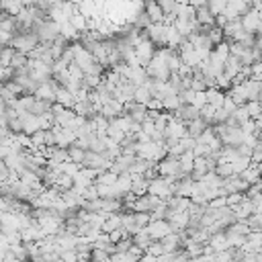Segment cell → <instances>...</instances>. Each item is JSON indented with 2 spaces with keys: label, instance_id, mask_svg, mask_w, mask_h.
Listing matches in <instances>:
<instances>
[{
  "label": "cell",
  "instance_id": "6da1fadb",
  "mask_svg": "<svg viewBox=\"0 0 262 262\" xmlns=\"http://www.w3.org/2000/svg\"><path fill=\"white\" fill-rule=\"evenodd\" d=\"M39 43H41V41H39V37H37V33H35V29L19 31V33L13 37V41H11V45H13L17 51L25 54V56H29V54L39 45Z\"/></svg>",
  "mask_w": 262,
  "mask_h": 262
},
{
  "label": "cell",
  "instance_id": "7a4b0ae2",
  "mask_svg": "<svg viewBox=\"0 0 262 262\" xmlns=\"http://www.w3.org/2000/svg\"><path fill=\"white\" fill-rule=\"evenodd\" d=\"M35 33H37L41 43H49L51 45L60 37V25L54 23V21H43V23L35 25Z\"/></svg>",
  "mask_w": 262,
  "mask_h": 262
},
{
  "label": "cell",
  "instance_id": "3957f363",
  "mask_svg": "<svg viewBox=\"0 0 262 262\" xmlns=\"http://www.w3.org/2000/svg\"><path fill=\"white\" fill-rule=\"evenodd\" d=\"M136 49V56H138V62H140V66H148L150 62H152V58L156 56V43L148 37V33H146V37L134 47Z\"/></svg>",
  "mask_w": 262,
  "mask_h": 262
},
{
  "label": "cell",
  "instance_id": "277c9868",
  "mask_svg": "<svg viewBox=\"0 0 262 262\" xmlns=\"http://www.w3.org/2000/svg\"><path fill=\"white\" fill-rule=\"evenodd\" d=\"M146 231H148V235H150L154 242H160V240H164L168 233H172L174 229H172V225H170L168 219H152V221L148 223Z\"/></svg>",
  "mask_w": 262,
  "mask_h": 262
},
{
  "label": "cell",
  "instance_id": "5b68a950",
  "mask_svg": "<svg viewBox=\"0 0 262 262\" xmlns=\"http://www.w3.org/2000/svg\"><path fill=\"white\" fill-rule=\"evenodd\" d=\"M146 33L156 43V47H166V25L164 23H152L146 29Z\"/></svg>",
  "mask_w": 262,
  "mask_h": 262
},
{
  "label": "cell",
  "instance_id": "8992f818",
  "mask_svg": "<svg viewBox=\"0 0 262 262\" xmlns=\"http://www.w3.org/2000/svg\"><path fill=\"white\" fill-rule=\"evenodd\" d=\"M172 115H174L178 121H182V123H191V121H195V119L201 117V111H199L197 107H193V104H180Z\"/></svg>",
  "mask_w": 262,
  "mask_h": 262
},
{
  "label": "cell",
  "instance_id": "52a82bcc",
  "mask_svg": "<svg viewBox=\"0 0 262 262\" xmlns=\"http://www.w3.org/2000/svg\"><path fill=\"white\" fill-rule=\"evenodd\" d=\"M144 11H146V15L150 17V21H152V23H164V19H166V15H164L162 7L156 3V0H146Z\"/></svg>",
  "mask_w": 262,
  "mask_h": 262
},
{
  "label": "cell",
  "instance_id": "ba28073f",
  "mask_svg": "<svg viewBox=\"0 0 262 262\" xmlns=\"http://www.w3.org/2000/svg\"><path fill=\"white\" fill-rule=\"evenodd\" d=\"M258 21H260V13L256 11V9H250L246 15H242V19H240V23H242V27L248 31V33H256L258 31Z\"/></svg>",
  "mask_w": 262,
  "mask_h": 262
},
{
  "label": "cell",
  "instance_id": "9c48e42d",
  "mask_svg": "<svg viewBox=\"0 0 262 262\" xmlns=\"http://www.w3.org/2000/svg\"><path fill=\"white\" fill-rule=\"evenodd\" d=\"M242 68H244L242 60L229 54V58L225 60V66H223V74H225L227 78H231V80H233V78H235V76H238V74L242 72Z\"/></svg>",
  "mask_w": 262,
  "mask_h": 262
},
{
  "label": "cell",
  "instance_id": "30bf717a",
  "mask_svg": "<svg viewBox=\"0 0 262 262\" xmlns=\"http://www.w3.org/2000/svg\"><path fill=\"white\" fill-rule=\"evenodd\" d=\"M238 107H242V104H246L248 102V92H246V86L244 84H233L231 88H229V92H225Z\"/></svg>",
  "mask_w": 262,
  "mask_h": 262
},
{
  "label": "cell",
  "instance_id": "8fae6325",
  "mask_svg": "<svg viewBox=\"0 0 262 262\" xmlns=\"http://www.w3.org/2000/svg\"><path fill=\"white\" fill-rule=\"evenodd\" d=\"M56 102L62 104V107H66V109H74V107H76V96H74L68 88L60 86L58 92H56Z\"/></svg>",
  "mask_w": 262,
  "mask_h": 262
},
{
  "label": "cell",
  "instance_id": "7c38bea8",
  "mask_svg": "<svg viewBox=\"0 0 262 262\" xmlns=\"http://www.w3.org/2000/svg\"><path fill=\"white\" fill-rule=\"evenodd\" d=\"M23 9H25V7H23L21 0H0V13H5V15L17 17Z\"/></svg>",
  "mask_w": 262,
  "mask_h": 262
},
{
  "label": "cell",
  "instance_id": "4fadbf2b",
  "mask_svg": "<svg viewBox=\"0 0 262 262\" xmlns=\"http://www.w3.org/2000/svg\"><path fill=\"white\" fill-rule=\"evenodd\" d=\"M209 129V125H207V121H203L201 117L199 119H195V121H191V123H187V134H189V138H193V140H197L203 131H207Z\"/></svg>",
  "mask_w": 262,
  "mask_h": 262
},
{
  "label": "cell",
  "instance_id": "5bb4252c",
  "mask_svg": "<svg viewBox=\"0 0 262 262\" xmlns=\"http://www.w3.org/2000/svg\"><path fill=\"white\" fill-rule=\"evenodd\" d=\"M205 94H207V104H211V107H215V109H221V107H223V98H225V92H223V90H219V88H209V90H205Z\"/></svg>",
  "mask_w": 262,
  "mask_h": 262
},
{
  "label": "cell",
  "instance_id": "9a60e30c",
  "mask_svg": "<svg viewBox=\"0 0 262 262\" xmlns=\"http://www.w3.org/2000/svg\"><path fill=\"white\" fill-rule=\"evenodd\" d=\"M246 92H248V100H260V92H262V84L258 80H246L244 82Z\"/></svg>",
  "mask_w": 262,
  "mask_h": 262
},
{
  "label": "cell",
  "instance_id": "2e32d148",
  "mask_svg": "<svg viewBox=\"0 0 262 262\" xmlns=\"http://www.w3.org/2000/svg\"><path fill=\"white\" fill-rule=\"evenodd\" d=\"M197 23L203 27H215V17L207 7H203V9H197Z\"/></svg>",
  "mask_w": 262,
  "mask_h": 262
},
{
  "label": "cell",
  "instance_id": "e0dca14e",
  "mask_svg": "<svg viewBox=\"0 0 262 262\" xmlns=\"http://www.w3.org/2000/svg\"><path fill=\"white\" fill-rule=\"evenodd\" d=\"M152 98H154V96H152V90H150L146 84H144V86H136V92H134V100H136V102L148 107V102H150Z\"/></svg>",
  "mask_w": 262,
  "mask_h": 262
},
{
  "label": "cell",
  "instance_id": "ac0fdd59",
  "mask_svg": "<svg viewBox=\"0 0 262 262\" xmlns=\"http://www.w3.org/2000/svg\"><path fill=\"white\" fill-rule=\"evenodd\" d=\"M117 180H119V174H115L113 170H100L98 176H96V180H94V185H107V187H113Z\"/></svg>",
  "mask_w": 262,
  "mask_h": 262
},
{
  "label": "cell",
  "instance_id": "d6986e66",
  "mask_svg": "<svg viewBox=\"0 0 262 262\" xmlns=\"http://www.w3.org/2000/svg\"><path fill=\"white\" fill-rule=\"evenodd\" d=\"M70 25H72L78 33H80V31H82V33H86V31H88V17H86V15H82V13L78 11V13L70 19Z\"/></svg>",
  "mask_w": 262,
  "mask_h": 262
},
{
  "label": "cell",
  "instance_id": "ffe728a7",
  "mask_svg": "<svg viewBox=\"0 0 262 262\" xmlns=\"http://www.w3.org/2000/svg\"><path fill=\"white\" fill-rule=\"evenodd\" d=\"M246 109H248V113H250V119L262 121V102H260V100H248V102H246Z\"/></svg>",
  "mask_w": 262,
  "mask_h": 262
},
{
  "label": "cell",
  "instance_id": "44dd1931",
  "mask_svg": "<svg viewBox=\"0 0 262 262\" xmlns=\"http://www.w3.org/2000/svg\"><path fill=\"white\" fill-rule=\"evenodd\" d=\"M68 154H70V162L84 166V156H86V150H82V148H78V146H70V148H68Z\"/></svg>",
  "mask_w": 262,
  "mask_h": 262
},
{
  "label": "cell",
  "instance_id": "7402d4cb",
  "mask_svg": "<svg viewBox=\"0 0 262 262\" xmlns=\"http://www.w3.org/2000/svg\"><path fill=\"white\" fill-rule=\"evenodd\" d=\"M162 104H164V111H166V113H174V111L182 104V100H180L178 94H170V96H166V98L162 100Z\"/></svg>",
  "mask_w": 262,
  "mask_h": 262
},
{
  "label": "cell",
  "instance_id": "603a6c76",
  "mask_svg": "<svg viewBox=\"0 0 262 262\" xmlns=\"http://www.w3.org/2000/svg\"><path fill=\"white\" fill-rule=\"evenodd\" d=\"M252 160L248 156H238L233 162H231V168H233V174H242L246 168H250Z\"/></svg>",
  "mask_w": 262,
  "mask_h": 262
},
{
  "label": "cell",
  "instance_id": "cb8c5ba5",
  "mask_svg": "<svg viewBox=\"0 0 262 262\" xmlns=\"http://www.w3.org/2000/svg\"><path fill=\"white\" fill-rule=\"evenodd\" d=\"M215 172L221 176V178H229V176H233V168H231V164L229 162H225V160H217V166H215Z\"/></svg>",
  "mask_w": 262,
  "mask_h": 262
},
{
  "label": "cell",
  "instance_id": "d4e9b609",
  "mask_svg": "<svg viewBox=\"0 0 262 262\" xmlns=\"http://www.w3.org/2000/svg\"><path fill=\"white\" fill-rule=\"evenodd\" d=\"M225 7H227V0H207V9L211 11L213 17L221 15L225 11Z\"/></svg>",
  "mask_w": 262,
  "mask_h": 262
},
{
  "label": "cell",
  "instance_id": "484cf974",
  "mask_svg": "<svg viewBox=\"0 0 262 262\" xmlns=\"http://www.w3.org/2000/svg\"><path fill=\"white\" fill-rule=\"evenodd\" d=\"M240 125L242 123H246V121H250V113H248V109H246V104H242V107H238L235 111H233V115H231Z\"/></svg>",
  "mask_w": 262,
  "mask_h": 262
},
{
  "label": "cell",
  "instance_id": "4316f807",
  "mask_svg": "<svg viewBox=\"0 0 262 262\" xmlns=\"http://www.w3.org/2000/svg\"><path fill=\"white\" fill-rule=\"evenodd\" d=\"M221 207H227V199L225 197H215L207 203V209H221Z\"/></svg>",
  "mask_w": 262,
  "mask_h": 262
},
{
  "label": "cell",
  "instance_id": "83f0119b",
  "mask_svg": "<svg viewBox=\"0 0 262 262\" xmlns=\"http://www.w3.org/2000/svg\"><path fill=\"white\" fill-rule=\"evenodd\" d=\"M250 78L262 82V60H258V62L252 64V76H250Z\"/></svg>",
  "mask_w": 262,
  "mask_h": 262
},
{
  "label": "cell",
  "instance_id": "f1b7e54d",
  "mask_svg": "<svg viewBox=\"0 0 262 262\" xmlns=\"http://www.w3.org/2000/svg\"><path fill=\"white\" fill-rule=\"evenodd\" d=\"M207 104V94L205 92H195V98H193V107H197L199 111Z\"/></svg>",
  "mask_w": 262,
  "mask_h": 262
},
{
  "label": "cell",
  "instance_id": "f546056e",
  "mask_svg": "<svg viewBox=\"0 0 262 262\" xmlns=\"http://www.w3.org/2000/svg\"><path fill=\"white\" fill-rule=\"evenodd\" d=\"M225 199H227V207H235V205H240L244 201V193H231Z\"/></svg>",
  "mask_w": 262,
  "mask_h": 262
},
{
  "label": "cell",
  "instance_id": "4dcf8cb0",
  "mask_svg": "<svg viewBox=\"0 0 262 262\" xmlns=\"http://www.w3.org/2000/svg\"><path fill=\"white\" fill-rule=\"evenodd\" d=\"M221 109H223L227 115H233V111L238 109V104H235V102H233V100H231V98L225 94V98H223V107H221Z\"/></svg>",
  "mask_w": 262,
  "mask_h": 262
},
{
  "label": "cell",
  "instance_id": "1f68e13d",
  "mask_svg": "<svg viewBox=\"0 0 262 262\" xmlns=\"http://www.w3.org/2000/svg\"><path fill=\"white\" fill-rule=\"evenodd\" d=\"M189 5L195 7V9H203V7H207V0H191Z\"/></svg>",
  "mask_w": 262,
  "mask_h": 262
},
{
  "label": "cell",
  "instance_id": "d6a6232c",
  "mask_svg": "<svg viewBox=\"0 0 262 262\" xmlns=\"http://www.w3.org/2000/svg\"><path fill=\"white\" fill-rule=\"evenodd\" d=\"M256 35H262V13H260V21H258V31Z\"/></svg>",
  "mask_w": 262,
  "mask_h": 262
},
{
  "label": "cell",
  "instance_id": "836d02e7",
  "mask_svg": "<svg viewBox=\"0 0 262 262\" xmlns=\"http://www.w3.org/2000/svg\"><path fill=\"white\" fill-rule=\"evenodd\" d=\"M68 3H72V5H76V7H80V5L84 3V0H68Z\"/></svg>",
  "mask_w": 262,
  "mask_h": 262
},
{
  "label": "cell",
  "instance_id": "e575fe53",
  "mask_svg": "<svg viewBox=\"0 0 262 262\" xmlns=\"http://www.w3.org/2000/svg\"><path fill=\"white\" fill-rule=\"evenodd\" d=\"M176 3H178V5H189L191 0H176Z\"/></svg>",
  "mask_w": 262,
  "mask_h": 262
},
{
  "label": "cell",
  "instance_id": "d590c367",
  "mask_svg": "<svg viewBox=\"0 0 262 262\" xmlns=\"http://www.w3.org/2000/svg\"><path fill=\"white\" fill-rule=\"evenodd\" d=\"M3 49H5V45H3V43H0V54H3Z\"/></svg>",
  "mask_w": 262,
  "mask_h": 262
}]
</instances>
